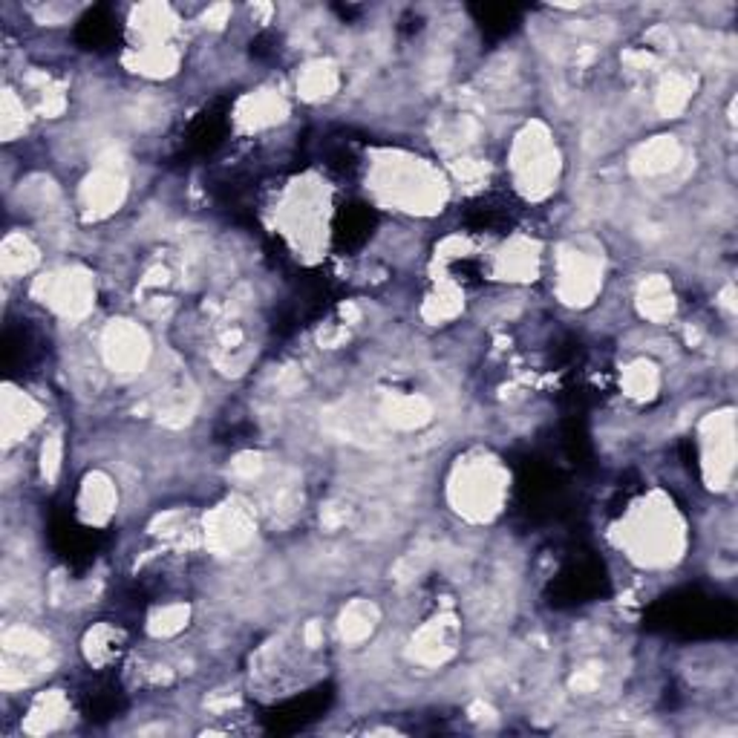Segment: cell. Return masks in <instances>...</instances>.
<instances>
[{
  "mask_svg": "<svg viewBox=\"0 0 738 738\" xmlns=\"http://www.w3.org/2000/svg\"><path fill=\"white\" fill-rule=\"evenodd\" d=\"M118 26H116V15L110 9H93L87 18L78 26V38L84 46L90 49H105L116 41Z\"/></svg>",
  "mask_w": 738,
  "mask_h": 738,
  "instance_id": "1",
  "label": "cell"
},
{
  "mask_svg": "<svg viewBox=\"0 0 738 738\" xmlns=\"http://www.w3.org/2000/svg\"><path fill=\"white\" fill-rule=\"evenodd\" d=\"M520 21V12L517 9H508V6H485L482 9V26L488 32H500V35H505V32L513 29V24Z\"/></svg>",
  "mask_w": 738,
  "mask_h": 738,
  "instance_id": "2",
  "label": "cell"
}]
</instances>
